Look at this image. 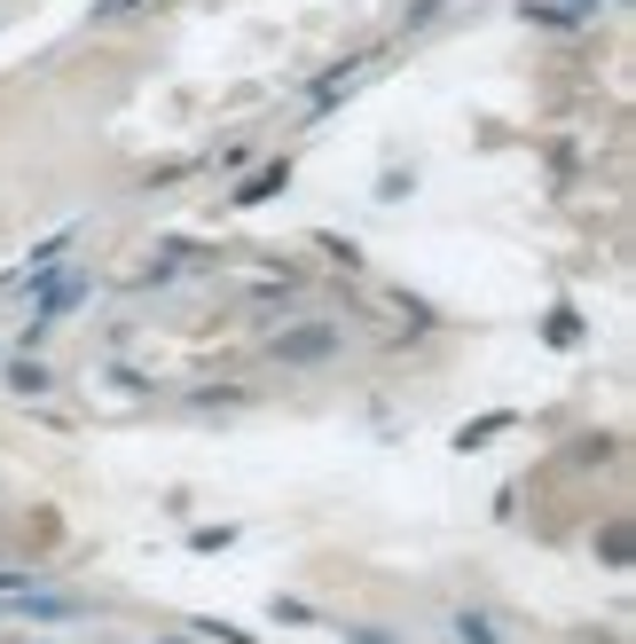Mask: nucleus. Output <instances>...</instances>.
<instances>
[{
  "instance_id": "f257e3e1",
  "label": "nucleus",
  "mask_w": 636,
  "mask_h": 644,
  "mask_svg": "<svg viewBox=\"0 0 636 644\" xmlns=\"http://www.w3.org/2000/svg\"><path fill=\"white\" fill-rule=\"evenodd\" d=\"M330 346H338V338H330V330H291V338H284V346H276V354H284V361H322V354H330Z\"/></svg>"
},
{
  "instance_id": "f03ea898",
  "label": "nucleus",
  "mask_w": 636,
  "mask_h": 644,
  "mask_svg": "<svg viewBox=\"0 0 636 644\" xmlns=\"http://www.w3.org/2000/svg\"><path fill=\"white\" fill-rule=\"evenodd\" d=\"M9 386H17V393H40V386H48V370H40V361H17Z\"/></svg>"
},
{
  "instance_id": "7ed1b4c3",
  "label": "nucleus",
  "mask_w": 636,
  "mask_h": 644,
  "mask_svg": "<svg viewBox=\"0 0 636 644\" xmlns=\"http://www.w3.org/2000/svg\"><path fill=\"white\" fill-rule=\"evenodd\" d=\"M346 644H386V636H370V628H346Z\"/></svg>"
}]
</instances>
